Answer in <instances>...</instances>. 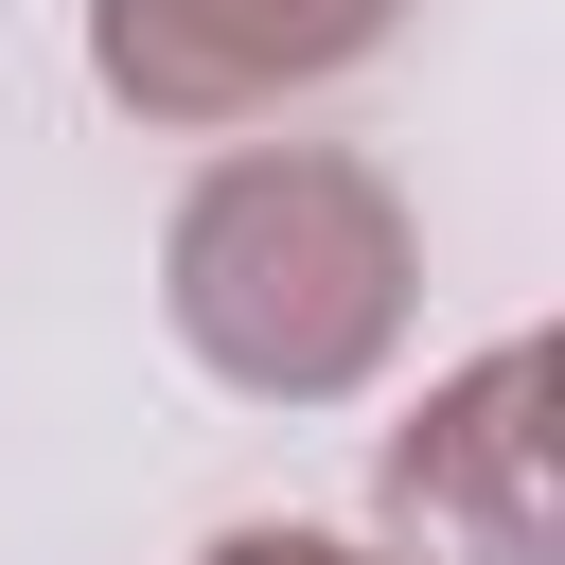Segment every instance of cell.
Here are the masks:
<instances>
[{
    "label": "cell",
    "mask_w": 565,
    "mask_h": 565,
    "mask_svg": "<svg viewBox=\"0 0 565 565\" xmlns=\"http://www.w3.org/2000/svg\"><path fill=\"white\" fill-rule=\"evenodd\" d=\"M424 230L353 141H230L159 230V318L230 406H353L406 353Z\"/></svg>",
    "instance_id": "1"
},
{
    "label": "cell",
    "mask_w": 565,
    "mask_h": 565,
    "mask_svg": "<svg viewBox=\"0 0 565 565\" xmlns=\"http://www.w3.org/2000/svg\"><path fill=\"white\" fill-rule=\"evenodd\" d=\"M371 547L388 565H565V353L494 335L459 353L388 459H371Z\"/></svg>",
    "instance_id": "2"
},
{
    "label": "cell",
    "mask_w": 565,
    "mask_h": 565,
    "mask_svg": "<svg viewBox=\"0 0 565 565\" xmlns=\"http://www.w3.org/2000/svg\"><path fill=\"white\" fill-rule=\"evenodd\" d=\"M194 565H388V547H353V530H300V512H282V530H212Z\"/></svg>",
    "instance_id": "4"
},
{
    "label": "cell",
    "mask_w": 565,
    "mask_h": 565,
    "mask_svg": "<svg viewBox=\"0 0 565 565\" xmlns=\"http://www.w3.org/2000/svg\"><path fill=\"white\" fill-rule=\"evenodd\" d=\"M406 0H88V88L124 124H177V141H230V124H282L300 88L371 71Z\"/></svg>",
    "instance_id": "3"
}]
</instances>
